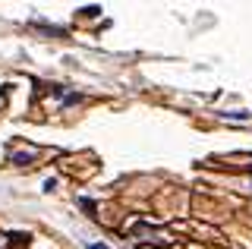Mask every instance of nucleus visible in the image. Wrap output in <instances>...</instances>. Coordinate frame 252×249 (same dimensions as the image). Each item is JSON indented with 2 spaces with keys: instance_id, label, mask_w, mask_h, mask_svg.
Wrapping results in <instances>:
<instances>
[{
  "instance_id": "2",
  "label": "nucleus",
  "mask_w": 252,
  "mask_h": 249,
  "mask_svg": "<svg viewBox=\"0 0 252 249\" xmlns=\"http://www.w3.org/2000/svg\"><path fill=\"white\" fill-rule=\"evenodd\" d=\"M224 117H230V120H246V117H252L249 111H230V114H224Z\"/></svg>"
},
{
  "instance_id": "1",
  "label": "nucleus",
  "mask_w": 252,
  "mask_h": 249,
  "mask_svg": "<svg viewBox=\"0 0 252 249\" xmlns=\"http://www.w3.org/2000/svg\"><path fill=\"white\" fill-rule=\"evenodd\" d=\"M32 158H35V152H16L13 155V164H19V167H26V164H32Z\"/></svg>"
}]
</instances>
